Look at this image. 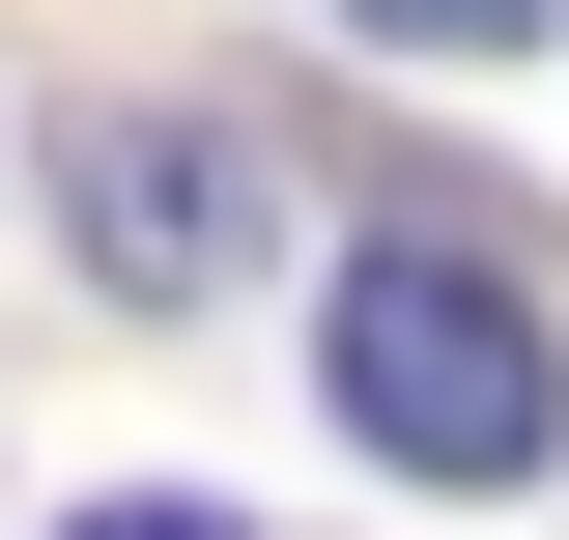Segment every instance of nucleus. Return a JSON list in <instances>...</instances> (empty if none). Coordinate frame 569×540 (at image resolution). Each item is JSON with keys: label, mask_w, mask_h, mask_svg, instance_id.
<instances>
[{"label": "nucleus", "mask_w": 569, "mask_h": 540, "mask_svg": "<svg viewBox=\"0 0 569 540\" xmlns=\"http://www.w3.org/2000/svg\"><path fill=\"white\" fill-rule=\"evenodd\" d=\"M313 370H342V427L399 483H541L569 456V341H541V284H512L485 228H370L342 313H313Z\"/></svg>", "instance_id": "obj_1"}, {"label": "nucleus", "mask_w": 569, "mask_h": 540, "mask_svg": "<svg viewBox=\"0 0 569 540\" xmlns=\"http://www.w3.org/2000/svg\"><path fill=\"white\" fill-rule=\"evenodd\" d=\"M58 200H86V284H142V313L257 284V142H228V114H86Z\"/></svg>", "instance_id": "obj_2"}, {"label": "nucleus", "mask_w": 569, "mask_h": 540, "mask_svg": "<svg viewBox=\"0 0 569 540\" xmlns=\"http://www.w3.org/2000/svg\"><path fill=\"white\" fill-rule=\"evenodd\" d=\"M342 29H370V58H541L569 0H342Z\"/></svg>", "instance_id": "obj_3"}, {"label": "nucleus", "mask_w": 569, "mask_h": 540, "mask_svg": "<svg viewBox=\"0 0 569 540\" xmlns=\"http://www.w3.org/2000/svg\"><path fill=\"white\" fill-rule=\"evenodd\" d=\"M86 540H228V512H86Z\"/></svg>", "instance_id": "obj_4"}]
</instances>
